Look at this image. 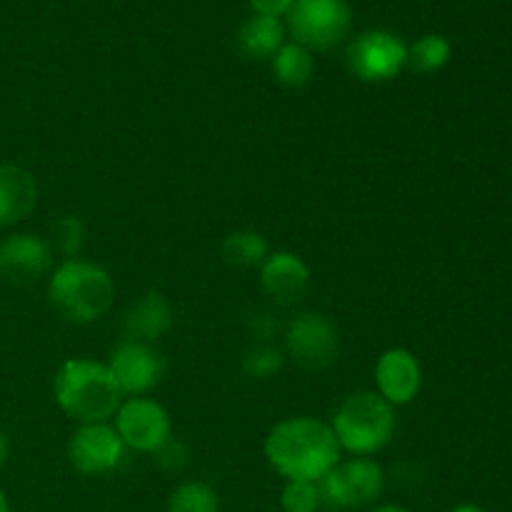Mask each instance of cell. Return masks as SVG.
<instances>
[{
  "label": "cell",
  "instance_id": "6da1fadb",
  "mask_svg": "<svg viewBox=\"0 0 512 512\" xmlns=\"http://www.w3.org/2000/svg\"><path fill=\"white\" fill-rule=\"evenodd\" d=\"M263 453L280 478L308 483H320L343 460V450L330 423L310 415H295L275 423L265 438Z\"/></svg>",
  "mask_w": 512,
  "mask_h": 512
},
{
  "label": "cell",
  "instance_id": "7a4b0ae2",
  "mask_svg": "<svg viewBox=\"0 0 512 512\" xmlns=\"http://www.w3.org/2000/svg\"><path fill=\"white\" fill-rule=\"evenodd\" d=\"M53 398L78 425L110 423L125 400L108 365L90 358H70L60 365L53 378Z\"/></svg>",
  "mask_w": 512,
  "mask_h": 512
},
{
  "label": "cell",
  "instance_id": "3957f363",
  "mask_svg": "<svg viewBox=\"0 0 512 512\" xmlns=\"http://www.w3.org/2000/svg\"><path fill=\"white\" fill-rule=\"evenodd\" d=\"M48 300L63 320L88 325L113 308L115 283L108 270L100 265L83 258H70L48 275Z\"/></svg>",
  "mask_w": 512,
  "mask_h": 512
},
{
  "label": "cell",
  "instance_id": "277c9868",
  "mask_svg": "<svg viewBox=\"0 0 512 512\" xmlns=\"http://www.w3.org/2000/svg\"><path fill=\"white\" fill-rule=\"evenodd\" d=\"M340 450L353 458L380 453L395 435V408L375 390H358L343 398L330 420Z\"/></svg>",
  "mask_w": 512,
  "mask_h": 512
},
{
  "label": "cell",
  "instance_id": "5b68a950",
  "mask_svg": "<svg viewBox=\"0 0 512 512\" xmlns=\"http://www.w3.org/2000/svg\"><path fill=\"white\" fill-rule=\"evenodd\" d=\"M285 28L293 43L313 50H330L343 43L353 25L348 0H295L288 10Z\"/></svg>",
  "mask_w": 512,
  "mask_h": 512
},
{
  "label": "cell",
  "instance_id": "8992f818",
  "mask_svg": "<svg viewBox=\"0 0 512 512\" xmlns=\"http://www.w3.org/2000/svg\"><path fill=\"white\" fill-rule=\"evenodd\" d=\"M345 68L363 83H388L408 68V45L390 30H365L345 50Z\"/></svg>",
  "mask_w": 512,
  "mask_h": 512
},
{
  "label": "cell",
  "instance_id": "52a82bcc",
  "mask_svg": "<svg viewBox=\"0 0 512 512\" xmlns=\"http://www.w3.org/2000/svg\"><path fill=\"white\" fill-rule=\"evenodd\" d=\"M318 485L323 505L360 510L378 503L385 490V473L373 458H350L340 460Z\"/></svg>",
  "mask_w": 512,
  "mask_h": 512
},
{
  "label": "cell",
  "instance_id": "ba28073f",
  "mask_svg": "<svg viewBox=\"0 0 512 512\" xmlns=\"http://www.w3.org/2000/svg\"><path fill=\"white\" fill-rule=\"evenodd\" d=\"M283 353L308 373L328 370L340 353L338 328L323 313H315V310L298 313L285 328Z\"/></svg>",
  "mask_w": 512,
  "mask_h": 512
},
{
  "label": "cell",
  "instance_id": "9c48e42d",
  "mask_svg": "<svg viewBox=\"0 0 512 512\" xmlns=\"http://www.w3.org/2000/svg\"><path fill=\"white\" fill-rule=\"evenodd\" d=\"M115 430L125 448L135 453L155 455L170 438H173V420L170 413L158 403L148 398H125L115 413Z\"/></svg>",
  "mask_w": 512,
  "mask_h": 512
},
{
  "label": "cell",
  "instance_id": "30bf717a",
  "mask_svg": "<svg viewBox=\"0 0 512 512\" xmlns=\"http://www.w3.org/2000/svg\"><path fill=\"white\" fill-rule=\"evenodd\" d=\"M105 365L113 373L123 398L148 395L150 390L158 388L168 370L163 353H158L153 345L135 343V340H120Z\"/></svg>",
  "mask_w": 512,
  "mask_h": 512
},
{
  "label": "cell",
  "instance_id": "8fae6325",
  "mask_svg": "<svg viewBox=\"0 0 512 512\" xmlns=\"http://www.w3.org/2000/svg\"><path fill=\"white\" fill-rule=\"evenodd\" d=\"M125 443L113 423L78 425L68 440V460L80 475H108L125 460Z\"/></svg>",
  "mask_w": 512,
  "mask_h": 512
},
{
  "label": "cell",
  "instance_id": "7c38bea8",
  "mask_svg": "<svg viewBox=\"0 0 512 512\" xmlns=\"http://www.w3.org/2000/svg\"><path fill=\"white\" fill-rule=\"evenodd\" d=\"M53 248L33 233H13L0 240V280L30 285L53 273Z\"/></svg>",
  "mask_w": 512,
  "mask_h": 512
},
{
  "label": "cell",
  "instance_id": "4fadbf2b",
  "mask_svg": "<svg viewBox=\"0 0 512 512\" xmlns=\"http://www.w3.org/2000/svg\"><path fill=\"white\" fill-rule=\"evenodd\" d=\"M423 388V368L408 348H388L375 363V393L393 408L413 403Z\"/></svg>",
  "mask_w": 512,
  "mask_h": 512
},
{
  "label": "cell",
  "instance_id": "5bb4252c",
  "mask_svg": "<svg viewBox=\"0 0 512 512\" xmlns=\"http://www.w3.org/2000/svg\"><path fill=\"white\" fill-rule=\"evenodd\" d=\"M260 288L278 305H298L310 288L308 263L290 250H275L260 265Z\"/></svg>",
  "mask_w": 512,
  "mask_h": 512
},
{
  "label": "cell",
  "instance_id": "9a60e30c",
  "mask_svg": "<svg viewBox=\"0 0 512 512\" xmlns=\"http://www.w3.org/2000/svg\"><path fill=\"white\" fill-rule=\"evenodd\" d=\"M175 323V313L170 300L160 290H148L140 300H135L123 315V340L135 343H158L165 333H170Z\"/></svg>",
  "mask_w": 512,
  "mask_h": 512
},
{
  "label": "cell",
  "instance_id": "2e32d148",
  "mask_svg": "<svg viewBox=\"0 0 512 512\" xmlns=\"http://www.w3.org/2000/svg\"><path fill=\"white\" fill-rule=\"evenodd\" d=\"M38 205V183L20 165H0V228L20 223Z\"/></svg>",
  "mask_w": 512,
  "mask_h": 512
},
{
  "label": "cell",
  "instance_id": "e0dca14e",
  "mask_svg": "<svg viewBox=\"0 0 512 512\" xmlns=\"http://www.w3.org/2000/svg\"><path fill=\"white\" fill-rule=\"evenodd\" d=\"M285 25L270 15H250L238 30V50L250 60H268L283 48Z\"/></svg>",
  "mask_w": 512,
  "mask_h": 512
},
{
  "label": "cell",
  "instance_id": "ac0fdd59",
  "mask_svg": "<svg viewBox=\"0 0 512 512\" xmlns=\"http://www.w3.org/2000/svg\"><path fill=\"white\" fill-rule=\"evenodd\" d=\"M220 253L225 263L233 268H260L273 250H270L268 238L258 230H235L225 235Z\"/></svg>",
  "mask_w": 512,
  "mask_h": 512
},
{
  "label": "cell",
  "instance_id": "d6986e66",
  "mask_svg": "<svg viewBox=\"0 0 512 512\" xmlns=\"http://www.w3.org/2000/svg\"><path fill=\"white\" fill-rule=\"evenodd\" d=\"M270 60H273V78L285 88H303L315 75L313 53L298 43H283V48Z\"/></svg>",
  "mask_w": 512,
  "mask_h": 512
},
{
  "label": "cell",
  "instance_id": "ffe728a7",
  "mask_svg": "<svg viewBox=\"0 0 512 512\" xmlns=\"http://www.w3.org/2000/svg\"><path fill=\"white\" fill-rule=\"evenodd\" d=\"M450 55H453L450 40L435 33L423 35L408 45V65L415 73H438L450 63Z\"/></svg>",
  "mask_w": 512,
  "mask_h": 512
},
{
  "label": "cell",
  "instance_id": "44dd1931",
  "mask_svg": "<svg viewBox=\"0 0 512 512\" xmlns=\"http://www.w3.org/2000/svg\"><path fill=\"white\" fill-rule=\"evenodd\" d=\"M165 512H220V498L208 483L185 480L170 493Z\"/></svg>",
  "mask_w": 512,
  "mask_h": 512
},
{
  "label": "cell",
  "instance_id": "7402d4cb",
  "mask_svg": "<svg viewBox=\"0 0 512 512\" xmlns=\"http://www.w3.org/2000/svg\"><path fill=\"white\" fill-rule=\"evenodd\" d=\"M85 238H88V233H85L83 220L75 218V215H63V218H58L50 225V235L45 240L53 248V253H60L65 260H70L78 258L85 245Z\"/></svg>",
  "mask_w": 512,
  "mask_h": 512
},
{
  "label": "cell",
  "instance_id": "603a6c76",
  "mask_svg": "<svg viewBox=\"0 0 512 512\" xmlns=\"http://www.w3.org/2000/svg\"><path fill=\"white\" fill-rule=\"evenodd\" d=\"M280 508L283 512H318L323 508L320 485L308 480H285L280 490Z\"/></svg>",
  "mask_w": 512,
  "mask_h": 512
},
{
  "label": "cell",
  "instance_id": "cb8c5ba5",
  "mask_svg": "<svg viewBox=\"0 0 512 512\" xmlns=\"http://www.w3.org/2000/svg\"><path fill=\"white\" fill-rule=\"evenodd\" d=\"M285 363V353L275 345H255L253 350H248L243 358V373L253 380H268L275 373H280Z\"/></svg>",
  "mask_w": 512,
  "mask_h": 512
},
{
  "label": "cell",
  "instance_id": "d4e9b609",
  "mask_svg": "<svg viewBox=\"0 0 512 512\" xmlns=\"http://www.w3.org/2000/svg\"><path fill=\"white\" fill-rule=\"evenodd\" d=\"M155 458H158V463L163 465V468L180 470L185 463H188V450H185L183 443H178V440L170 438L168 443H165L163 448L155 453Z\"/></svg>",
  "mask_w": 512,
  "mask_h": 512
},
{
  "label": "cell",
  "instance_id": "484cf974",
  "mask_svg": "<svg viewBox=\"0 0 512 512\" xmlns=\"http://www.w3.org/2000/svg\"><path fill=\"white\" fill-rule=\"evenodd\" d=\"M255 15H270V18H283L288 15L290 5L295 0H248Z\"/></svg>",
  "mask_w": 512,
  "mask_h": 512
},
{
  "label": "cell",
  "instance_id": "4316f807",
  "mask_svg": "<svg viewBox=\"0 0 512 512\" xmlns=\"http://www.w3.org/2000/svg\"><path fill=\"white\" fill-rule=\"evenodd\" d=\"M8 455H10V443H8V435L0 430V470H3V465L8 463Z\"/></svg>",
  "mask_w": 512,
  "mask_h": 512
},
{
  "label": "cell",
  "instance_id": "83f0119b",
  "mask_svg": "<svg viewBox=\"0 0 512 512\" xmlns=\"http://www.w3.org/2000/svg\"><path fill=\"white\" fill-rule=\"evenodd\" d=\"M368 512H410V510L398 503H383V505H375V508H370Z\"/></svg>",
  "mask_w": 512,
  "mask_h": 512
},
{
  "label": "cell",
  "instance_id": "f1b7e54d",
  "mask_svg": "<svg viewBox=\"0 0 512 512\" xmlns=\"http://www.w3.org/2000/svg\"><path fill=\"white\" fill-rule=\"evenodd\" d=\"M448 512H488V510H483L480 505H473V503H463V505H455V508Z\"/></svg>",
  "mask_w": 512,
  "mask_h": 512
},
{
  "label": "cell",
  "instance_id": "f546056e",
  "mask_svg": "<svg viewBox=\"0 0 512 512\" xmlns=\"http://www.w3.org/2000/svg\"><path fill=\"white\" fill-rule=\"evenodd\" d=\"M0 512H10V503H8V498H5L3 490H0Z\"/></svg>",
  "mask_w": 512,
  "mask_h": 512
}]
</instances>
